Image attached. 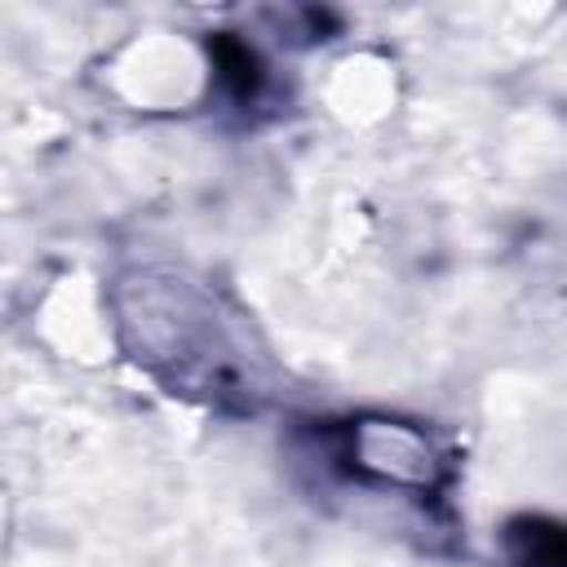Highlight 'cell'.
Segmentation results:
<instances>
[{"label": "cell", "mask_w": 567, "mask_h": 567, "mask_svg": "<svg viewBox=\"0 0 567 567\" xmlns=\"http://www.w3.org/2000/svg\"><path fill=\"white\" fill-rule=\"evenodd\" d=\"M213 58H217V71H221L226 89H230L239 102H248V97L257 93V84H261L257 53H252L244 40H235V35H217V40H213Z\"/></svg>", "instance_id": "6da1fadb"}]
</instances>
